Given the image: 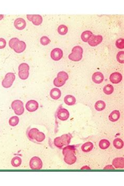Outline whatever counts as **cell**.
I'll list each match as a JSON object with an SVG mask.
<instances>
[{
	"mask_svg": "<svg viewBox=\"0 0 124 186\" xmlns=\"http://www.w3.org/2000/svg\"><path fill=\"white\" fill-rule=\"evenodd\" d=\"M103 40V37L101 35H93L91 37L87 43L91 47H95L98 45L102 43Z\"/></svg>",
	"mask_w": 124,
	"mask_h": 186,
	"instance_id": "9c48e42d",
	"label": "cell"
},
{
	"mask_svg": "<svg viewBox=\"0 0 124 186\" xmlns=\"http://www.w3.org/2000/svg\"><path fill=\"white\" fill-rule=\"evenodd\" d=\"M15 75L12 72H8L6 74L4 79L2 83V85L4 88H10L13 84L14 81L15 80Z\"/></svg>",
	"mask_w": 124,
	"mask_h": 186,
	"instance_id": "8992f818",
	"label": "cell"
},
{
	"mask_svg": "<svg viewBox=\"0 0 124 186\" xmlns=\"http://www.w3.org/2000/svg\"><path fill=\"white\" fill-rule=\"evenodd\" d=\"M39 130H38L37 128H33L29 130L28 133V137L29 139L34 140L36 137V136L37 135V133H38Z\"/></svg>",
	"mask_w": 124,
	"mask_h": 186,
	"instance_id": "83f0119b",
	"label": "cell"
},
{
	"mask_svg": "<svg viewBox=\"0 0 124 186\" xmlns=\"http://www.w3.org/2000/svg\"><path fill=\"white\" fill-rule=\"evenodd\" d=\"M68 28L67 26L64 25H60L58 27V33L61 35H66L68 33Z\"/></svg>",
	"mask_w": 124,
	"mask_h": 186,
	"instance_id": "1f68e13d",
	"label": "cell"
},
{
	"mask_svg": "<svg viewBox=\"0 0 124 186\" xmlns=\"http://www.w3.org/2000/svg\"><path fill=\"white\" fill-rule=\"evenodd\" d=\"M50 97L53 100H58L61 96V92L58 88H53L50 92Z\"/></svg>",
	"mask_w": 124,
	"mask_h": 186,
	"instance_id": "ac0fdd59",
	"label": "cell"
},
{
	"mask_svg": "<svg viewBox=\"0 0 124 186\" xmlns=\"http://www.w3.org/2000/svg\"><path fill=\"white\" fill-rule=\"evenodd\" d=\"M113 145L116 149H121L124 147V142L121 138H115L113 141Z\"/></svg>",
	"mask_w": 124,
	"mask_h": 186,
	"instance_id": "d4e9b609",
	"label": "cell"
},
{
	"mask_svg": "<svg viewBox=\"0 0 124 186\" xmlns=\"http://www.w3.org/2000/svg\"><path fill=\"white\" fill-rule=\"evenodd\" d=\"M43 163L39 157L34 156L32 157L29 162V167L33 170H40L42 169Z\"/></svg>",
	"mask_w": 124,
	"mask_h": 186,
	"instance_id": "52a82bcc",
	"label": "cell"
},
{
	"mask_svg": "<svg viewBox=\"0 0 124 186\" xmlns=\"http://www.w3.org/2000/svg\"><path fill=\"white\" fill-rule=\"evenodd\" d=\"M64 102L67 105L69 106H72L76 104V99L73 96L67 95L64 98Z\"/></svg>",
	"mask_w": 124,
	"mask_h": 186,
	"instance_id": "ffe728a7",
	"label": "cell"
},
{
	"mask_svg": "<svg viewBox=\"0 0 124 186\" xmlns=\"http://www.w3.org/2000/svg\"><path fill=\"white\" fill-rule=\"evenodd\" d=\"M8 45L11 49H13L17 53H23L26 49V44L23 41L19 40L17 38H13L11 39Z\"/></svg>",
	"mask_w": 124,
	"mask_h": 186,
	"instance_id": "6da1fadb",
	"label": "cell"
},
{
	"mask_svg": "<svg viewBox=\"0 0 124 186\" xmlns=\"http://www.w3.org/2000/svg\"><path fill=\"white\" fill-rule=\"evenodd\" d=\"M92 32L90 31H85L83 32L81 36L82 41L85 43H87L88 40H89L91 37L93 35Z\"/></svg>",
	"mask_w": 124,
	"mask_h": 186,
	"instance_id": "7402d4cb",
	"label": "cell"
},
{
	"mask_svg": "<svg viewBox=\"0 0 124 186\" xmlns=\"http://www.w3.org/2000/svg\"><path fill=\"white\" fill-rule=\"evenodd\" d=\"M116 58L117 61H118L121 64L124 63V51H120L117 54Z\"/></svg>",
	"mask_w": 124,
	"mask_h": 186,
	"instance_id": "836d02e7",
	"label": "cell"
},
{
	"mask_svg": "<svg viewBox=\"0 0 124 186\" xmlns=\"http://www.w3.org/2000/svg\"><path fill=\"white\" fill-rule=\"evenodd\" d=\"M92 79L93 81L95 83L100 84L101 83H103L104 79V77L102 72H96L93 74Z\"/></svg>",
	"mask_w": 124,
	"mask_h": 186,
	"instance_id": "e0dca14e",
	"label": "cell"
},
{
	"mask_svg": "<svg viewBox=\"0 0 124 186\" xmlns=\"http://www.w3.org/2000/svg\"><path fill=\"white\" fill-rule=\"evenodd\" d=\"M83 50L80 46H76L72 48V53L69 54V59L73 61H79L83 57Z\"/></svg>",
	"mask_w": 124,
	"mask_h": 186,
	"instance_id": "7a4b0ae2",
	"label": "cell"
},
{
	"mask_svg": "<svg viewBox=\"0 0 124 186\" xmlns=\"http://www.w3.org/2000/svg\"><path fill=\"white\" fill-rule=\"evenodd\" d=\"M21 158L18 156L14 157L11 161V164L14 167H18L21 165Z\"/></svg>",
	"mask_w": 124,
	"mask_h": 186,
	"instance_id": "f546056e",
	"label": "cell"
},
{
	"mask_svg": "<svg viewBox=\"0 0 124 186\" xmlns=\"http://www.w3.org/2000/svg\"><path fill=\"white\" fill-rule=\"evenodd\" d=\"M39 104L37 101L31 100L27 102L25 105V108L28 111L30 112H33L36 111L38 109Z\"/></svg>",
	"mask_w": 124,
	"mask_h": 186,
	"instance_id": "7c38bea8",
	"label": "cell"
},
{
	"mask_svg": "<svg viewBox=\"0 0 124 186\" xmlns=\"http://www.w3.org/2000/svg\"><path fill=\"white\" fill-rule=\"evenodd\" d=\"M57 117L61 121H65L69 119L70 113L68 110L64 108H60L57 112Z\"/></svg>",
	"mask_w": 124,
	"mask_h": 186,
	"instance_id": "ba28073f",
	"label": "cell"
},
{
	"mask_svg": "<svg viewBox=\"0 0 124 186\" xmlns=\"http://www.w3.org/2000/svg\"><path fill=\"white\" fill-rule=\"evenodd\" d=\"M114 88L113 86L111 85H107L103 88V92L107 95H110L113 93Z\"/></svg>",
	"mask_w": 124,
	"mask_h": 186,
	"instance_id": "f1b7e54d",
	"label": "cell"
},
{
	"mask_svg": "<svg viewBox=\"0 0 124 186\" xmlns=\"http://www.w3.org/2000/svg\"><path fill=\"white\" fill-rule=\"evenodd\" d=\"M27 19L35 26H39L42 23L43 19L40 15H27Z\"/></svg>",
	"mask_w": 124,
	"mask_h": 186,
	"instance_id": "30bf717a",
	"label": "cell"
},
{
	"mask_svg": "<svg viewBox=\"0 0 124 186\" xmlns=\"http://www.w3.org/2000/svg\"><path fill=\"white\" fill-rule=\"evenodd\" d=\"M120 116L121 114L118 110H114L112 112L111 114L109 115L108 119L111 122H115L119 119Z\"/></svg>",
	"mask_w": 124,
	"mask_h": 186,
	"instance_id": "d6986e66",
	"label": "cell"
},
{
	"mask_svg": "<svg viewBox=\"0 0 124 186\" xmlns=\"http://www.w3.org/2000/svg\"><path fill=\"white\" fill-rule=\"evenodd\" d=\"M51 42L50 39L47 36H42L40 38V43L43 46L48 45Z\"/></svg>",
	"mask_w": 124,
	"mask_h": 186,
	"instance_id": "d590c367",
	"label": "cell"
},
{
	"mask_svg": "<svg viewBox=\"0 0 124 186\" xmlns=\"http://www.w3.org/2000/svg\"><path fill=\"white\" fill-rule=\"evenodd\" d=\"M68 79L69 76L66 72H59L57 74V77L53 80V85L57 87H61L64 85Z\"/></svg>",
	"mask_w": 124,
	"mask_h": 186,
	"instance_id": "3957f363",
	"label": "cell"
},
{
	"mask_svg": "<svg viewBox=\"0 0 124 186\" xmlns=\"http://www.w3.org/2000/svg\"><path fill=\"white\" fill-rule=\"evenodd\" d=\"M11 107L17 115H21L24 113V104L21 100H16L13 101L11 104Z\"/></svg>",
	"mask_w": 124,
	"mask_h": 186,
	"instance_id": "5b68a950",
	"label": "cell"
},
{
	"mask_svg": "<svg viewBox=\"0 0 124 186\" xmlns=\"http://www.w3.org/2000/svg\"><path fill=\"white\" fill-rule=\"evenodd\" d=\"M14 25L16 29L21 31L26 27V22L24 19L22 18H18L15 20Z\"/></svg>",
	"mask_w": 124,
	"mask_h": 186,
	"instance_id": "9a60e30c",
	"label": "cell"
},
{
	"mask_svg": "<svg viewBox=\"0 0 124 186\" xmlns=\"http://www.w3.org/2000/svg\"><path fill=\"white\" fill-rule=\"evenodd\" d=\"M93 147H94L93 144L91 142H87L82 145L81 149L83 152L88 153V152H91L93 149Z\"/></svg>",
	"mask_w": 124,
	"mask_h": 186,
	"instance_id": "44dd1931",
	"label": "cell"
},
{
	"mask_svg": "<svg viewBox=\"0 0 124 186\" xmlns=\"http://www.w3.org/2000/svg\"><path fill=\"white\" fill-rule=\"evenodd\" d=\"M112 165L116 169H123L124 168V157H117L114 159Z\"/></svg>",
	"mask_w": 124,
	"mask_h": 186,
	"instance_id": "2e32d148",
	"label": "cell"
},
{
	"mask_svg": "<svg viewBox=\"0 0 124 186\" xmlns=\"http://www.w3.org/2000/svg\"><path fill=\"white\" fill-rule=\"evenodd\" d=\"M64 56L63 51L60 48H55L51 51L50 57L54 61H59Z\"/></svg>",
	"mask_w": 124,
	"mask_h": 186,
	"instance_id": "8fae6325",
	"label": "cell"
},
{
	"mask_svg": "<svg viewBox=\"0 0 124 186\" xmlns=\"http://www.w3.org/2000/svg\"><path fill=\"white\" fill-rule=\"evenodd\" d=\"M122 79H123V76L121 75V73L118 72H115L112 73L109 77L110 81L113 84H117L118 83H121Z\"/></svg>",
	"mask_w": 124,
	"mask_h": 186,
	"instance_id": "5bb4252c",
	"label": "cell"
},
{
	"mask_svg": "<svg viewBox=\"0 0 124 186\" xmlns=\"http://www.w3.org/2000/svg\"><path fill=\"white\" fill-rule=\"evenodd\" d=\"M4 15H0V20L2 19H3V17H4Z\"/></svg>",
	"mask_w": 124,
	"mask_h": 186,
	"instance_id": "ab89813d",
	"label": "cell"
},
{
	"mask_svg": "<svg viewBox=\"0 0 124 186\" xmlns=\"http://www.w3.org/2000/svg\"><path fill=\"white\" fill-rule=\"evenodd\" d=\"M111 143L107 140L102 139L99 142V147L102 149H106L110 146Z\"/></svg>",
	"mask_w": 124,
	"mask_h": 186,
	"instance_id": "484cf974",
	"label": "cell"
},
{
	"mask_svg": "<svg viewBox=\"0 0 124 186\" xmlns=\"http://www.w3.org/2000/svg\"><path fill=\"white\" fill-rule=\"evenodd\" d=\"M115 45L117 48L123 49L124 48V40L123 38H119L118 40H116Z\"/></svg>",
	"mask_w": 124,
	"mask_h": 186,
	"instance_id": "e575fe53",
	"label": "cell"
},
{
	"mask_svg": "<svg viewBox=\"0 0 124 186\" xmlns=\"http://www.w3.org/2000/svg\"><path fill=\"white\" fill-rule=\"evenodd\" d=\"M29 66L26 63H22L19 67V76L21 80H26L29 75Z\"/></svg>",
	"mask_w": 124,
	"mask_h": 186,
	"instance_id": "277c9868",
	"label": "cell"
},
{
	"mask_svg": "<svg viewBox=\"0 0 124 186\" xmlns=\"http://www.w3.org/2000/svg\"><path fill=\"white\" fill-rule=\"evenodd\" d=\"M45 138H46V136H45V134L39 131L38 133H37V135L36 136L35 140L38 142L40 143L44 141Z\"/></svg>",
	"mask_w": 124,
	"mask_h": 186,
	"instance_id": "d6a6232c",
	"label": "cell"
},
{
	"mask_svg": "<svg viewBox=\"0 0 124 186\" xmlns=\"http://www.w3.org/2000/svg\"><path fill=\"white\" fill-rule=\"evenodd\" d=\"M81 169H82V170H90L91 168L89 167H88L87 166H83V167L81 168Z\"/></svg>",
	"mask_w": 124,
	"mask_h": 186,
	"instance_id": "f35d334b",
	"label": "cell"
},
{
	"mask_svg": "<svg viewBox=\"0 0 124 186\" xmlns=\"http://www.w3.org/2000/svg\"><path fill=\"white\" fill-rule=\"evenodd\" d=\"M76 151V147L74 145H67L65 147H64L62 151V154L64 155L68 153H75Z\"/></svg>",
	"mask_w": 124,
	"mask_h": 186,
	"instance_id": "4316f807",
	"label": "cell"
},
{
	"mask_svg": "<svg viewBox=\"0 0 124 186\" xmlns=\"http://www.w3.org/2000/svg\"><path fill=\"white\" fill-rule=\"evenodd\" d=\"M6 45V40L3 38H0V49H2L5 48Z\"/></svg>",
	"mask_w": 124,
	"mask_h": 186,
	"instance_id": "8d00e7d4",
	"label": "cell"
},
{
	"mask_svg": "<svg viewBox=\"0 0 124 186\" xmlns=\"http://www.w3.org/2000/svg\"><path fill=\"white\" fill-rule=\"evenodd\" d=\"M64 161L68 165H73L77 162V157L73 153H68L64 155Z\"/></svg>",
	"mask_w": 124,
	"mask_h": 186,
	"instance_id": "4fadbf2b",
	"label": "cell"
},
{
	"mask_svg": "<svg viewBox=\"0 0 124 186\" xmlns=\"http://www.w3.org/2000/svg\"><path fill=\"white\" fill-rule=\"evenodd\" d=\"M53 142L55 145L58 149H61L63 147V146H65L64 140L61 136L55 138Z\"/></svg>",
	"mask_w": 124,
	"mask_h": 186,
	"instance_id": "cb8c5ba5",
	"label": "cell"
},
{
	"mask_svg": "<svg viewBox=\"0 0 124 186\" xmlns=\"http://www.w3.org/2000/svg\"><path fill=\"white\" fill-rule=\"evenodd\" d=\"M95 109L98 111H102L105 109L106 103L104 101L98 100L95 104Z\"/></svg>",
	"mask_w": 124,
	"mask_h": 186,
	"instance_id": "603a6c76",
	"label": "cell"
},
{
	"mask_svg": "<svg viewBox=\"0 0 124 186\" xmlns=\"http://www.w3.org/2000/svg\"><path fill=\"white\" fill-rule=\"evenodd\" d=\"M104 170H114L115 169V168L114 167L113 165H108L104 168Z\"/></svg>",
	"mask_w": 124,
	"mask_h": 186,
	"instance_id": "74e56055",
	"label": "cell"
},
{
	"mask_svg": "<svg viewBox=\"0 0 124 186\" xmlns=\"http://www.w3.org/2000/svg\"><path fill=\"white\" fill-rule=\"evenodd\" d=\"M19 121V119L18 117L13 116L10 119V120L8 121V123L11 126L15 127L16 125H18Z\"/></svg>",
	"mask_w": 124,
	"mask_h": 186,
	"instance_id": "4dcf8cb0",
	"label": "cell"
}]
</instances>
